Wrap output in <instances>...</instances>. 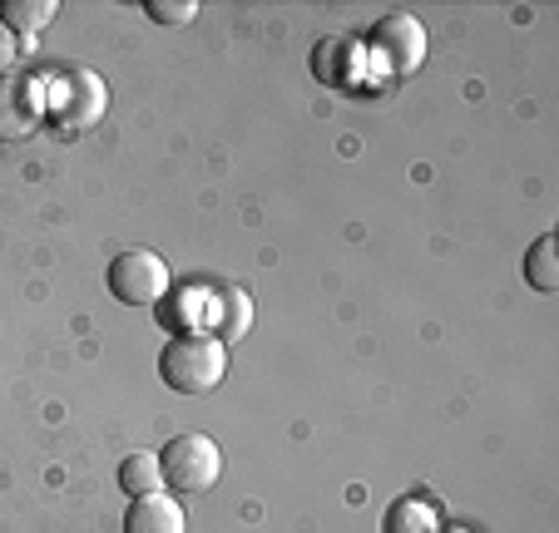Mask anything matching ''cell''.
I'll use <instances>...</instances> for the list:
<instances>
[{"instance_id":"cell-14","label":"cell","mask_w":559,"mask_h":533,"mask_svg":"<svg viewBox=\"0 0 559 533\" xmlns=\"http://www.w3.org/2000/svg\"><path fill=\"white\" fill-rule=\"evenodd\" d=\"M55 0H0V25L11 35H35L55 21Z\"/></svg>"},{"instance_id":"cell-4","label":"cell","mask_w":559,"mask_h":533,"mask_svg":"<svg viewBox=\"0 0 559 533\" xmlns=\"http://www.w3.org/2000/svg\"><path fill=\"white\" fill-rule=\"evenodd\" d=\"M367 60H377L391 80H412L426 64V25L406 11L381 15L367 35Z\"/></svg>"},{"instance_id":"cell-3","label":"cell","mask_w":559,"mask_h":533,"mask_svg":"<svg viewBox=\"0 0 559 533\" xmlns=\"http://www.w3.org/2000/svg\"><path fill=\"white\" fill-rule=\"evenodd\" d=\"M158 470L174 494H209L223 480V450L209 435H174L158 450Z\"/></svg>"},{"instance_id":"cell-16","label":"cell","mask_w":559,"mask_h":533,"mask_svg":"<svg viewBox=\"0 0 559 533\" xmlns=\"http://www.w3.org/2000/svg\"><path fill=\"white\" fill-rule=\"evenodd\" d=\"M11 70H21V40L0 25V74H11Z\"/></svg>"},{"instance_id":"cell-10","label":"cell","mask_w":559,"mask_h":533,"mask_svg":"<svg viewBox=\"0 0 559 533\" xmlns=\"http://www.w3.org/2000/svg\"><path fill=\"white\" fill-rule=\"evenodd\" d=\"M248 326H253V302H248V292L228 287V292L213 296V336H218V341H238Z\"/></svg>"},{"instance_id":"cell-15","label":"cell","mask_w":559,"mask_h":533,"mask_svg":"<svg viewBox=\"0 0 559 533\" xmlns=\"http://www.w3.org/2000/svg\"><path fill=\"white\" fill-rule=\"evenodd\" d=\"M144 11H148V21H158V25H189L193 15H199V0H148Z\"/></svg>"},{"instance_id":"cell-13","label":"cell","mask_w":559,"mask_h":533,"mask_svg":"<svg viewBox=\"0 0 559 533\" xmlns=\"http://www.w3.org/2000/svg\"><path fill=\"white\" fill-rule=\"evenodd\" d=\"M381 533H441V513L426 499H396L381 519Z\"/></svg>"},{"instance_id":"cell-7","label":"cell","mask_w":559,"mask_h":533,"mask_svg":"<svg viewBox=\"0 0 559 533\" xmlns=\"http://www.w3.org/2000/svg\"><path fill=\"white\" fill-rule=\"evenodd\" d=\"M312 74L328 89H361L367 84V45L357 35H328L312 45Z\"/></svg>"},{"instance_id":"cell-9","label":"cell","mask_w":559,"mask_h":533,"mask_svg":"<svg viewBox=\"0 0 559 533\" xmlns=\"http://www.w3.org/2000/svg\"><path fill=\"white\" fill-rule=\"evenodd\" d=\"M183 504L174 494H148V499H129L124 509V533H183Z\"/></svg>"},{"instance_id":"cell-12","label":"cell","mask_w":559,"mask_h":533,"mask_svg":"<svg viewBox=\"0 0 559 533\" xmlns=\"http://www.w3.org/2000/svg\"><path fill=\"white\" fill-rule=\"evenodd\" d=\"M559 238L555 232H545V238H535V247L525 252V282L535 287L539 296H549V292H559Z\"/></svg>"},{"instance_id":"cell-2","label":"cell","mask_w":559,"mask_h":533,"mask_svg":"<svg viewBox=\"0 0 559 533\" xmlns=\"http://www.w3.org/2000/svg\"><path fill=\"white\" fill-rule=\"evenodd\" d=\"M158 376H164L169 390H179V396H209L228 376V341H218L213 331L174 336L158 351Z\"/></svg>"},{"instance_id":"cell-1","label":"cell","mask_w":559,"mask_h":533,"mask_svg":"<svg viewBox=\"0 0 559 533\" xmlns=\"http://www.w3.org/2000/svg\"><path fill=\"white\" fill-rule=\"evenodd\" d=\"M109 109V89L95 70L85 64H70V70H55L45 80V129H55L60 138H80L105 119Z\"/></svg>"},{"instance_id":"cell-6","label":"cell","mask_w":559,"mask_h":533,"mask_svg":"<svg viewBox=\"0 0 559 533\" xmlns=\"http://www.w3.org/2000/svg\"><path fill=\"white\" fill-rule=\"evenodd\" d=\"M109 296L124 306H158L169 296V262L148 247H124L109 262Z\"/></svg>"},{"instance_id":"cell-5","label":"cell","mask_w":559,"mask_h":533,"mask_svg":"<svg viewBox=\"0 0 559 533\" xmlns=\"http://www.w3.org/2000/svg\"><path fill=\"white\" fill-rule=\"evenodd\" d=\"M45 129V74H0V144H25Z\"/></svg>"},{"instance_id":"cell-11","label":"cell","mask_w":559,"mask_h":533,"mask_svg":"<svg viewBox=\"0 0 559 533\" xmlns=\"http://www.w3.org/2000/svg\"><path fill=\"white\" fill-rule=\"evenodd\" d=\"M119 489H124L129 499L164 494V470H158V455H148V450L124 455V464H119Z\"/></svg>"},{"instance_id":"cell-8","label":"cell","mask_w":559,"mask_h":533,"mask_svg":"<svg viewBox=\"0 0 559 533\" xmlns=\"http://www.w3.org/2000/svg\"><path fill=\"white\" fill-rule=\"evenodd\" d=\"M213 296L218 292H209V287L169 292L158 302V326H169L174 336H189V331H203V322H209V331H213Z\"/></svg>"}]
</instances>
